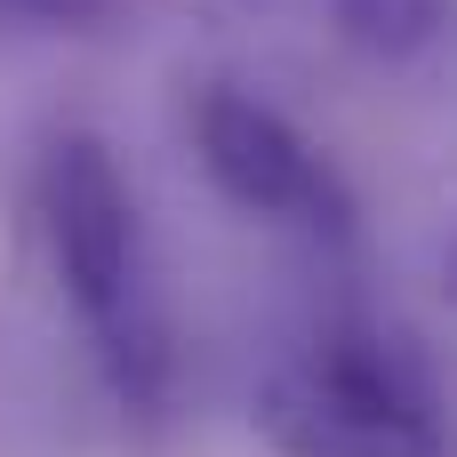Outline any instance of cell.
<instances>
[{
	"label": "cell",
	"instance_id": "cell-1",
	"mask_svg": "<svg viewBox=\"0 0 457 457\" xmlns=\"http://www.w3.org/2000/svg\"><path fill=\"white\" fill-rule=\"evenodd\" d=\"M40 241H48V265L64 281V305H72L104 386L129 410H161L169 378H177V345H169V313L153 289L137 193L104 137L64 129L40 153Z\"/></svg>",
	"mask_w": 457,
	"mask_h": 457
},
{
	"label": "cell",
	"instance_id": "cell-2",
	"mask_svg": "<svg viewBox=\"0 0 457 457\" xmlns=\"http://www.w3.org/2000/svg\"><path fill=\"white\" fill-rule=\"evenodd\" d=\"M273 457H450V418L426 361L378 329H321L257 386Z\"/></svg>",
	"mask_w": 457,
	"mask_h": 457
},
{
	"label": "cell",
	"instance_id": "cell-3",
	"mask_svg": "<svg viewBox=\"0 0 457 457\" xmlns=\"http://www.w3.org/2000/svg\"><path fill=\"white\" fill-rule=\"evenodd\" d=\"M193 153H201L209 185L233 209H249V217H265L281 233H305V241H345L353 233V185L265 96H249L233 80L201 88V104H193Z\"/></svg>",
	"mask_w": 457,
	"mask_h": 457
},
{
	"label": "cell",
	"instance_id": "cell-4",
	"mask_svg": "<svg viewBox=\"0 0 457 457\" xmlns=\"http://www.w3.org/2000/svg\"><path fill=\"white\" fill-rule=\"evenodd\" d=\"M329 24L370 64H418L450 40L457 0H329Z\"/></svg>",
	"mask_w": 457,
	"mask_h": 457
},
{
	"label": "cell",
	"instance_id": "cell-5",
	"mask_svg": "<svg viewBox=\"0 0 457 457\" xmlns=\"http://www.w3.org/2000/svg\"><path fill=\"white\" fill-rule=\"evenodd\" d=\"M129 0H0V24H32V32H96L112 24Z\"/></svg>",
	"mask_w": 457,
	"mask_h": 457
},
{
	"label": "cell",
	"instance_id": "cell-6",
	"mask_svg": "<svg viewBox=\"0 0 457 457\" xmlns=\"http://www.w3.org/2000/svg\"><path fill=\"white\" fill-rule=\"evenodd\" d=\"M129 8H185V16H217V8H241V0H129Z\"/></svg>",
	"mask_w": 457,
	"mask_h": 457
},
{
	"label": "cell",
	"instance_id": "cell-7",
	"mask_svg": "<svg viewBox=\"0 0 457 457\" xmlns=\"http://www.w3.org/2000/svg\"><path fill=\"white\" fill-rule=\"evenodd\" d=\"M450 297H457V257H450Z\"/></svg>",
	"mask_w": 457,
	"mask_h": 457
}]
</instances>
